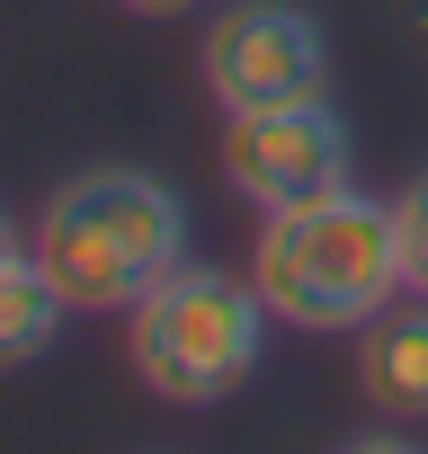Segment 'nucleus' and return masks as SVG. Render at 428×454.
Returning a JSON list of instances; mask_svg holds the SVG:
<instances>
[{"mask_svg":"<svg viewBox=\"0 0 428 454\" xmlns=\"http://www.w3.org/2000/svg\"><path fill=\"white\" fill-rule=\"evenodd\" d=\"M28 250L72 312H134L170 268H187V196L134 160L72 169L45 196Z\"/></svg>","mask_w":428,"mask_h":454,"instance_id":"f257e3e1","label":"nucleus"},{"mask_svg":"<svg viewBox=\"0 0 428 454\" xmlns=\"http://www.w3.org/2000/svg\"><path fill=\"white\" fill-rule=\"evenodd\" d=\"M250 286L268 294V312H277L286 330H313V339L366 330L392 294H410V277H401V223H392V196L330 187V196H304V205L259 214Z\"/></svg>","mask_w":428,"mask_h":454,"instance_id":"f03ea898","label":"nucleus"},{"mask_svg":"<svg viewBox=\"0 0 428 454\" xmlns=\"http://www.w3.org/2000/svg\"><path fill=\"white\" fill-rule=\"evenodd\" d=\"M268 294L224 268H170L134 312H125V356L134 383L170 410H214L268 365Z\"/></svg>","mask_w":428,"mask_h":454,"instance_id":"7ed1b4c3","label":"nucleus"},{"mask_svg":"<svg viewBox=\"0 0 428 454\" xmlns=\"http://www.w3.org/2000/svg\"><path fill=\"white\" fill-rule=\"evenodd\" d=\"M196 72L214 107H286V98H330V36L304 0H224L196 36Z\"/></svg>","mask_w":428,"mask_h":454,"instance_id":"20e7f679","label":"nucleus"},{"mask_svg":"<svg viewBox=\"0 0 428 454\" xmlns=\"http://www.w3.org/2000/svg\"><path fill=\"white\" fill-rule=\"evenodd\" d=\"M348 169H357V143H348V116L330 98H286V107L224 116V187L250 214H277V205L357 187Z\"/></svg>","mask_w":428,"mask_h":454,"instance_id":"39448f33","label":"nucleus"},{"mask_svg":"<svg viewBox=\"0 0 428 454\" xmlns=\"http://www.w3.org/2000/svg\"><path fill=\"white\" fill-rule=\"evenodd\" d=\"M357 392L384 419H428V294H392L357 330Z\"/></svg>","mask_w":428,"mask_h":454,"instance_id":"423d86ee","label":"nucleus"},{"mask_svg":"<svg viewBox=\"0 0 428 454\" xmlns=\"http://www.w3.org/2000/svg\"><path fill=\"white\" fill-rule=\"evenodd\" d=\"M63 321H72V303H63V286L36 268V250H28L19 268H0V374L36 365V356L63 339Z\"/></svg>","mask_w":428,"mask_h":454,"instance_id":"0eeeda50","label":"nucleus"},{"mask_svg":"<svg viewBox=\"0 0 428 454\" xmlns=\"http://www.w3.org/2000/svg\"><path fill=\"white\" fill-rule=\"evenodd\" d=\"M392 223H401V277H410V294H428V169L392 196Z\"/></svg>","mask_w":428,"mask_h":454,"instance_id":"6e6552de","label":"nucleus"},{"mask_svg":"<svg viewBox=\"0 0 428 454\" xmlns=\"http://www.w3.org/2000/svg\"><path fill=\"white\" fill-rule=\"evenodd\" d=\"M116 10H125V19H187L196 0H116Z\"/></svg>","mask_w":428,"mask_h":454,"instance_id":"1a4fd4ad","label":"nucleus"},{"mask_svg":"<svg viewBox=\"0 0 428 454\" xmlns=\"http://www.w3.org/2000/svg\"><path fill=\"white\" fill-rule=\"evenodd\" d=\"M19 259H28V232L10 223V205H0V268H19Z\"/></svg>","mask_w":428,"mask_h":454,"instance_id":"9d476101","label":"nucleus"}]
</instances>
